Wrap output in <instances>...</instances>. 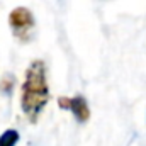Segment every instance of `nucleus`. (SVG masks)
<instances>
[{"mask_svg":"<svg viewBox=\"0 0 146 146\" xmlns=\"http://www.w3.org/2000/svg\"><path fill=\"white\" fill-rule=\"evenodd\" d=\"M49 100V90L46 82V66L41 60H34L27 70L21 88V106L31 122H36L41 110Z\"/></svg>","mask_w":146,"mask_h":146,"instance_id":"1","label":"nucleus"},{"mask_svg":"<svg viewBox=\"0 0 146 146\" xmlns=\"http://www.w3.org/2000/svg\"><path fill=\"white\" fill-rule=\"evenodd\" d=\"M9 24L12 27L14 36L22 42H27L31 39V33L34 29V15L26 7H17L9 15Z\"/></svg>","mask_w":146,"mask_h":146,"instance_id":"2","label":"nucleus"},{"mask_svg":"<svg viewBox=\"0 0 146 146\" xmlns=\"http://www.w3.org/2000/svg\"><path fill=\"white\" fill-rule=\"evenodd\" d=\"M58 106L61 109H68L73 112V115L76 117L78 122H87L88 117H90V109H88V104L87 100L82 97V95H76V97H60L58 99Z\"/></svg>","mask_w":146,"mask_h":146,"instance_id":"3","label":"nucleus"},{"mask_svg":"<svg viewBox=\"0 0 146 146\" xmlns=\"http://www.w3.org/2000/svg\"><path fill=\"white\" fill-rule=\"evenodd\" d=\"M19 133L15 129H7L2 136H0V146H15L19 143Z\"/></svg>","mask_w":146,"mask_h":146,"instance_id":"4","label":"nucleus"},{"mask_svg":"<svg viewBox=\"0 0 146 146\" xmlns=\"http://www.w3.org/2000/svg\"><path fill=\"white\" fill-rule=\"evenodd\" d=\"M12 87H14V76H12V75H5V78L0 82V88H2V92L10 94V92H12Z\"/></svg>","mask_w":146,"mask_h":146,"instance_id":"5","label":"nucleus"}]
</instances>
